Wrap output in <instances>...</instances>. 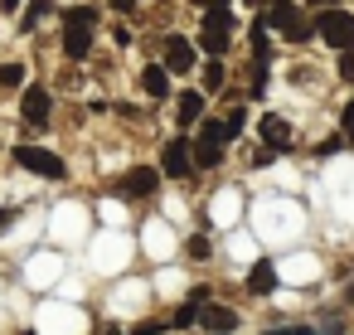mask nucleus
Listing matches in <instances>:
<instances>
[{"label": "nucleus", "instance_id": "18", "mask_svg": "<svg viewBox=\"0 0 354 335\" xmlns=\"http://www.w3.org/2000/svg\"><path fill=\"white\" fill-rule=\"evenodd\" d=\"M199 141H214V146H223V122H209V117H199Z\"/></svg>", "mask_w": 354, "mask_h": 335}, {"label": "nucleus", "instance_id": "32", "mask_svg": "<svg viewBox=\"0 0 354 335\" xmlns=\"http://www.w3.org/2000/svg\"><path fill=\"white\" fill-rule=\"evenodd\" d=\"M315 6H320V10H325V6H335V0H315Z\"/></svg>", "mask_w": 354, "mask_h": 335}, {"label": "nucleus", "instance_id": "21", "mask_svg": "<svg viewBox=\"0 0 354 335\" xmlns=\"http://www.w3.org/2000/svg\"><path fill=\"white\" fill-rule=\"evenodd\" d=\"M238 132H243V107H238V112H233V117H228V122H223V141H233V136H238Z\"/></svg>", "mask_w": 354, "mask_h": 335}, {"label": "nucleus", "instance_id": "24", "mask_svg": "<svg viewBox=\"0 0 354 335\" xmlns=\"http://www.w3.org/2000/svg\"><path fill=\"white\" fill-rule=\"evenodd\" d=\"M339 54H344V59H339V73L354 83V54H349V49H339Z\"/></svg>", "mask_w": 354, "mask_h": 335}, {"label": "nucleus", "instance_id": "2", "mask_svg": "<svg viewBox=\"0 0 354 335\" xmlns=\"http://www.w3.org/2000/svg\"><path fill=\"white\" fill-rule=\"evenodd\" d=\"M262 25H267V30H277L286 44H306V39H310V20L291 6V0H277V6L267 10V20H262Z\"/></svg>", "mask_w": 354, "mask_h": 335}, {"label": "nucleus", "instance_id": "17", "mask_svg": "<svg viewBox=\"0 0 354 335\" xmlns=\"http://www.w3.org/2000/svg\"><path fill=\"white\" fill-rule=\"evenodd\" d=\"M218 88H223V64L209 59V64H204V93H218Z\"/></svg>", "mask_w": 354, "mask_h": 335}, {"label": "nucleus", "instance_id": "33", "mask_svg": "<svg viewBox=\"0 0 354 335\" xmlns=\"http://www.w3.org/2000/svg\"><path fill=\"white\" fill-rule=\"evenodd\" d=\"M25 335H30V330H25Z\"/></svg>", "mask_w": 354, "mask_h": 335}, {"label": "nucleus", "instance_id": "28", "mask_svg": "<svg viewBox=\"0 0 354 335\" xmlns=\"http://www.w3.org/2000/svg\"><path fill=\"white\" fill-rule=\"evenodd\" d=\"M272 335H310V330H301V325H296V330H272Z\"/></svg>", "mask_w": 354, "mask_h": 335}, {"label": "nucleus", "instance_id": "15", "mask_svg": "<svg viewBox=\"0 0 354 335\" xmlns=\"http://www.w3.org/2000/svg\"><path fill=\"white\" fill-rule=\"evenodd\" d=\"M199 311H204V325H209V330H223V335H228V330L238 325V316H233L228 306H209V301H204Z\"/></svg>", "mask_w": 354, "mask_h": 335}, {"label": "nucleus", "instance_id": "7", "mask_svg": "<svg viewBox=\"0 0 354 335\" xmlns=\"http://www.w3.org/2000/svg\"><path fill=\"white\" fill-rule=\"evenodd\" d=\"M160 165H165V175L185 180V175L194 170V161H189V141H170V146H165V156H160Z\"/></svg>", "mask_w": 354, "mask_h": 335}, {"label": "nucleus", "instance_id": "25", "mask_svg": "<svg viewBox=\"0 0 354 335\" xmlns=\"http://www.w3.org/2000/svg\"><path fill=\"white\" fill-rule=\"evenodd\" d=\"M344 141H349V146H354V102H349V107H344Z\"/></svg>", "mask_w": 354, "mask_h": 335}, {"label": "nucleus", "instance_id": "6", "mask_svg": "<svg viewBox=\"0 0 354 335\" xmlns=\"http://www.w3.org/2000/svg\"><path fill=\"white\" fill-rule=\"evenodd\" d=\"M199 44L218 59L228 49V10H204V30H199Z\"/></svg>", "mask_w": 354, "mask_h": 335}, {"label": "nucleus", "instance_id": "1", "mask_svg": "<svg viewBox=\"0 0 354 335\" xmlns=\"http://www.w3.org/2000/svg\"><path fill=\"white\" fill-rule=\"evenodd\" d=\"M64 54L68 59H88V49H93V25H97V15L88 10V6H73V10H64Z\"/></svg>", "mask_w": 354, "mask_h": 335}, {"label": "nucleus", "instance_id": "20", "mask_svg": "<svg viewBox=\"0 0 354 335\" xmlns=\"http://www.w3.org/2000/svg\"><path fill=\"white\" fill-rule=\"evenodd\" d=\"M44 15H49V0H35V6L25 10V30H35V25H39Z\"/></svg>", "mask_w": 354, "mask_h": 335}, {"label": "nucleus", "instance_id": "9", "mask_svg": "<svg viewBox=\"0 0 354 335\" xmlns=\"http://www.w3.org/2000/svg\"><path fill=\"white\" fill-rule=\"evenodd\" d=\"M25 122L30 127H44L49 122V93L44 88H25Z\"/></svg>", "mask_w": 354, "mask_h": 335}, {"label": "nucleus", "instance_id": "29", "mask_svg": "<svg viewBox=\"0 0 354 335\" xmlns=\"http://www.w3.org/2000/svg\"><path fill=\"white\" fill-rule=\"evenodd\" d=\"M6 228H10V214H6V209H0V233H6Z\"/></svg>", "mask_w": 354, "mask_h": 335}, {"label": "nucleus", "instance_id": "26", "mask_svg": "<svg viewBox=\"0 0 354 335\" xmlns=\"http://www.w3.org/2000/svg\"><path fill=\"white\" fill-rule=\"evenodd\" d=\"M199 10H228V0H194Z\"/></svg>", "mask_w": 354, "mask_h": 335}, {"label": "nucleus", "instance_id": "13", "mask_svg": "<svg viewBox=\"0 0 354 335\" xmlns=\"http://www.w3.org/2000/svg\"><path fill=\"white\" fill-rule=\"evenodd\" d=\"M272 287H277V267H272V262H252V272H248V291L267 296Z\"/></svg>", "mask_w": 354, "mask_h": 335}, {"label": "nucleus", "instance_id": "14", "mask_svg": "<svg viewBox=\"0 0 354 335\" xmlns=\"http://www.w3.org/2000/svg\"><path fill=\"white\" fill-rule=\"evenodd\" d=\"M204 301H209V291H204V287H194V291L185 296V306L175 311V325H194V320H199V306H204Z\"/></svg>", "mask_w": 354, "mask_h": 335}, {"label": "nucleus", "instance_id": "3", "mask_svg": "<svg viewBox=\"0 0 354 335\" xmlns=\"http://www.w3.org/2000/svg\"><path fill=\"white\" fill-rule=\"evenodd\" d=\"M310 30H320V39H325L330 49H354V15H349V10L325 6V10H320V20H315Z\"/></svg>", "mask_w": 354, "mask_h": 335}, {"label": "nucleus", "instance_id": "31", "mask_svg": "<svg viewBox=\"0 0 354 335\" xmlns=\"http://www.w3.org/2000/svg\"><path fill=\"white\" fill-rule=\"evenodd\" d=\"M344 301H349V306H354V282H349V291H344Z\"/></svg>", "mask_w": 354, "mask_h": 335}, {"label": "nucleus", "instance_id": "30", "mask_svg": "<svg viewBox=\"0 0 354 335\" xmlns=\"http://www.w3.org/2000/svg\"><path fill=\"white\" fill-rule=\"evenodd\" d=\"M112 6H117V10H131V0H112Z\"/></svg>", "mask_w": 354, "mask_h": 335}, {"label": "nucleus", "instance_id": "34", "mask_svg": "<svg viewBox=\"0 0 354 335\" xmlns=\"http://www.w3.org/2000/svg\"><path fill=\"white\" fill-rule=\"evenodd\" d=\"M218 335H223V330H218Z\"/></svg>", "mask_w": 354, "mask_h": 335}, {"label": "nucleus", "instance_id": "19", "mask_svg": "<svg viewBox=\"0 0 354 335\" xmlns=\"http://www.w3.org/2000/svg\"><path fill=\"white\" fill-rule=\"evenodd\" d=\"M25 83V69L20 64H6V69H0V88H20Z\"/></svg>", "mask_w": 354, "mask_h": 335}, {"label": "nucleus", "instance_id": "22", "mask_svg": "<svg viewBox=\"0 0 354 335\" xmlns=\"http://www.w3.org/2000/svg\"><path fill=\"white\" fill-rule=\"evenodd\" d=\"M339 146H344V136H325V141H320V146H315V156H335V151H339Z\"/></svg>", "mask_w": 354, "mask_h": 335}, {"label": "nucleus", "instance_id": "4", "mask_svg": "<svg viewBox=\"0 0 354 335\" xmlns=\"http://www.w3.org/2000/svg\"><path fill=\"white\" fill-rule=\"evenodd\" d=\"M15 161H20L25 170L44 175V180H64V161H59L54 151H44V146H15Z\"/></svg>", "mask_w": 354, "mask_h": 335}, {"label": "nucleus", "instance_id": "5", "mask_svg": "<svg viewBox=\"0 0 354 335\" xmlns=\"http://www.w3.org/2000/svg\"><path fill=\"white\" fill-rule=\"evenodd\" d=\"M156 185H160V170L136 165L131 175H122V180L112 185V194H117V199H146V194H156Z\"/></svg>", "mask_w": 354, "mask_h": 335}, {"label": "nucleus", "instance_id": "8", "mask_svg": "<svg viewBox=\"0 0 354 335\" xmlns=\"http://www.w3.org/2000/svg\"><path fill=\"white\" fill-rule=\"evenodd\" d=\"M165 59L170 69H194V44L185 35H165Z\"/></svg>", "mask_w": 354, "mask_h": 335}, {"label": "nucleus", "instance_id": "12", "mask_svg": "<svg viewBox=\"0 0 354 335\" xmlns=\"http://www.w3.org/2000/svg\"><path fill=\"white\" fill-rule=\"evenodd\" d=\"M262 141H267L272 151H286V141H291V127H286L281 117H262Z\"/></svg>", "mask_w": 354, "mask_h": 335}, {"label": "nucleus", "instance_id": "10", "mask_svg": "<svg viewBox=\"0 0 354 335\" xmlns=\"http://www.w3.org/2000/svg\"><path fill=\"white\" fill-rule=\"evenodd\" d=\"M175 112H180V122H185V127H194V122L204 117V93H194V88H189V93H180V98H175Z\"/></svg>", "mask_w": 354, "mask_h": 335}, {"label": "nucleus", "instance_id": "11", "mask_svg": "<svg viewBox=\"0 0 354 335\" xmlns=\"http://www.w3.org/2000/svg\"><path fill=\"white\" fill-rule=\"evenodd\" d=\"M141 88H146L151 98H170V69H160V64H151V69L141 73Z\"/></svg>", "mask_w": 354, "mask_h": 335}, {"label": "nucleus", "instance_id": "23", "mask_svg": "<svg viewBox=\"0 0 354 335\" xmlns=\"http://www.w3.org/2000/svg\"><path fill=\"white\" fill-rule=\"evenodd\" d=\"M189 253H194V257H209V238H204V233H199V238H189Z\"/></svg>", "mask_w": 354, "mask_h": 335}, {"label": "nucleus", "instance_id": "27", "mask_svg": "<svg viewBox=\"0 0 354 335\" xmlns=\"http://www.w3.org/2000/svg\"><path fill=\"white\" fill-rule=\"evenodd\" d=\"M0 10H6V15H15V10H20V0H0Z\"/></svg>", "mask_w": 354, "mask_h": 335}, {"label": "nucleus", "instance_id": "16", "mask_svg": "<svg viewBox=\"0 0 354 335\" xmlns=\"http://www.w3.org/2000/svg\"><path fill=\"white\" fill-rule=\"evenodd\" d=\"M189 161H194L199 170H214V165L223 161V151H218L214 141H194V156H189Z\"/></svg>", "mask_w": 354, "mask_h": 335}]
</instances>
